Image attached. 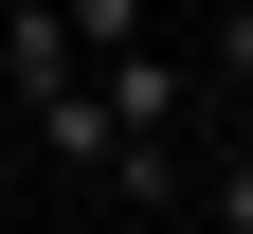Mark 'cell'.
I'll list each match as a JSON object with an SVG mask.
<instances>
[{"instance_id": "1", "label": "cell", "mask_w": 253, "mask_h": 234, "mask_svg": "<svg viewBox=\"0 0 253 234\" xmlns=\"http://www.w3.org/2000/svg\"><path fill=\"white\" fill-rule=\"evenodd\" d=\"M90 90H109V126H126V144H181V126H199V54H163V36L90 54Z\"/></svg>"}, {"instance_id": "2", "label": "cell", "mask_w": 253, "mask_h": 234, "mask_svg": "<svg viewBox=\"0 0 253 234\" xmlns=\"http://www.w3.org/2000/svg\"><path fill=\"white\" fill-rule=\"evenodd\" d=\"M0 90H18V108L90 90V36H73V0H0Z\"/></svg>"}, {"instance_id": "3", "label": "cell", "mask_w": 253, "mask_h": 234, "mask_svg": "<svg viewBox=\"0 0 253 234\" xmlns=\"http://www.w3.org/2000/svg\"><path fill=\"white\" fill-rule=\"evenodd\" d=\"M199 216H217V234H253V144H217V162H199Z\"/></svg>"}, {"instance_id": "4", "label": "cell", "mask_w": 253, "mask_h": 234, "mask_svg": "<svg viewBox=\"0 0 253 234\" xmlns=\"http://www.w3.org/2000/svg\"><path fill=\"white\" fill-rule=\"evenodd\" d=\"M73 36H90V54H126V36H163V18H145V0H73Z\"/></svg>"}, {"instance_id": "5", "label": "cell", "mask_w": 253, "mask_h": 234, "mask_svg": "<svg viewBox=\"0 0 253 234\" xmlns=\"http://www.w3.org/2000/svg\"><path fill=\"white\" fill-rule=\"evenodd\" d=\"M18 234H73V216H18Z\"/></svg>"}, {"instance_id": "6", "label": "cell", "mask_w": 253, "mask_h": 234, "mask_svg": "<svg viewBox=\"0 0 253 234\" xmlns=\"http://www.w3.org/2000/svg\"><path fill=\"white\" fill-rule=\"evenodd\" d=\"M181 234H217V216H181Z\"/></svg>"}]
</instances>
